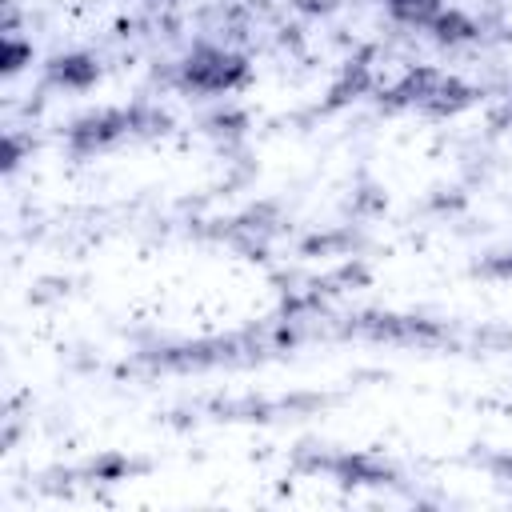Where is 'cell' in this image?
<instances>
[{
    "label": "cell",
    "instance_id": "7c38bea8",
    "mask_svg": "<svg viewBox=\"0 0 512 512\" xmlns=\"http://www.w3.org/2000/svg\"><path fill=\"white\" fill-rule=\"evenodd\" d=\"M484 272H492V276H512V252H500V256H492V260L484 264Z\"/></svg>",
    "mask_w": 512,
    "mask_h": 512
},
{
    "label": "cell",
    "instance_id": "52a82bcc",
    "mask_svg": "<svg viewBox=\"0 0 512 512\" xmlns=\"http://www.w3.org/2000/svg\"><path fill=\"white\" fill-rule=\"evenodd\" d=\"M332 468L344 484H384L388 480V468H380L372 456H340Z\"/></svg>",
    "mask_w": 512,
    "mask_h": 512
},
{
    "label": "cell",
    "instance_id": "7a4b0ae2",
    "mask_svg": "<svg viewBox=\"0 0 512 512\" xmlns=\"http://www.w3.org/2000/svg\"><path fill=\"white\" fill-rule=\"evenodd\" d=\"M124 132H132V112H120V108H100V112L80 116V120L68 128V144H72V152L88 156V152H100V148L116 144Z\"/></svg>",
    "mask_w": 512,
    "mask_h": 512
},
{
    "label": "cell",
    "instance_id": "8992f818",
    "mask_svg": "<svg viewBox=\"0 0 512 512\" xmlns=\"http://www.w3.org/2000/svg\"><path fill=\"white\" fill-rule=\"evenodd\" d=\"M428 32H432V40L436 44H468V40H476L480 36V28H476V20L468 16V12H460V8H444L432 24H428Z\"/></svg>",
    "mask_w": 512,
    "mask_h": 512
},
{
    "label": "cell",
    "instance_id": "3957f363",
    "mask_svg": "<svg viewBox=\"0 0 512 512\" xmlns=\"http://www.w3.org/2000/svg\"><path fill=\"white\" fill-rule=\"evenodd\" d=\"M48 80L60 84V88H72V92H84L100 80V60L88 56V52H64V56H52L48 60Z\"/></svg>",
    "mask_w": 512,
    "mask_h": 512
},
{
    "label": "cell",
    "instance_id": "9c48e42d",
    "mask_svg": "<svg viewBox=\"0 0 512 512\" xmlns=\"http://www.w3.org/2000/svg\"><path fill=\"white\" fill-rule=\"evenodd\" d=\"M364 88H368V64H348L344 76H340V80L332 84V92H328V108H336V104H344V100H356Z\"/></svg>",
    "mask_w": 512,
    "mask_h": 512
},
{
    "label": "cell",
    "instance_id": "4fadbf2b",
    "mask_svg": "<svg viewBox=\"0 0 512 512\" xmlns=\"http://www.w3.org/2000/svg\"><path fill=\"white\" fill-rule=\"evenodd\" d=\"M16 164H20V140L8 136V144H4V172H12Z\"/></svg>",
    "mask_w": 512,
    "mask_h": 512
},
{
    "label": "cell",
    "instance_id": "5b68a950",
    "mask_svg": "<svg viewBox=\"0 0 512 512\" xmlns=\"http://www.w3.org/2000/svg\"><path fill=\"white\" fill-rule=\"evenodd\" d=\"M472 100H476V88H472V84H464V80H456V76H440V84H436L432 96L424 100V112H428V116H456V112H464Z\"/></svg>",
    "mask_w": 512,
    "mask_h": 512
},
{
    "label": "cell",
    "instance_id": "277c9868",
    "mask_svg": "<svg viewBox=\"0 0 512 512\" xmlns=\"http://www.w3.org/2000/svg\"><path fill=\"white\" fill-rule=\"evenodd\" d=\"M444 72L436 68H412L392 92H388V108H424V100L432 96V88L440 84Z\"/></svg>",
    "mask_w": 512,
    "mask_h": 512
},
{
    "label": "cell",
    "instance_id": "6da1fadb",
    "mask_svg": "<svg viewBox=\"0 0 512 512\" xmlns=\"http://www.w3.org/2000/svg\"><path fill=\"white\" fill-rule=\"evenodd\" d=\"M244 80H248V60L240 52H228L216 44L192 48L180 64V84L192 92H232Z\"/></svg>",
    "mask_w": 512,
    "mask_h": 512
},
{
    "label": "cell",
    "instance_id": "ba28073f",
    "mask_svg": "<svg viewBox=\"0 0 512 512\" xmlns=\"http://www.w3.org/2000/svg\"><path fill=\"white\" fill-rule=\"evenodd\" d=\"M388 12H392L400 24L428 28V24L444 12V0H388Z\"/></svg>",
    "mask_w": 512,
    "mask_h": 512
},
{
    "label": "cell",
    "instance_id": "8fae6325",
    "mask_svg": "<svg viewBox=\"0 0 512 512\" xmlns=\"http://www.w3.org/2000/svg\"><path fill=\"white\" fill-rule=\"evenodd\" d=\"M292 8L304 16H328L336 8V0H292Z\"/></svg>",
    "mask_w": 512,
    "mask_h": 512
},
{
    "label": "cell",
    "instance_id": "30bf717a",
    "mask_svg": "<svg viewBox=\"0 0 512 512\" xmlns=\"http://www.w3.org/2000/svg\"><path fill=\"white\" fill-rule=\"evenodd\" d=\"M24 64H32V44L20 40L16 32H8V36H4V52H0V68H4V76L20 72Z\"/></svg>",
    "mask_w": 512,
    "mask_h": 512
}]
</instances>
